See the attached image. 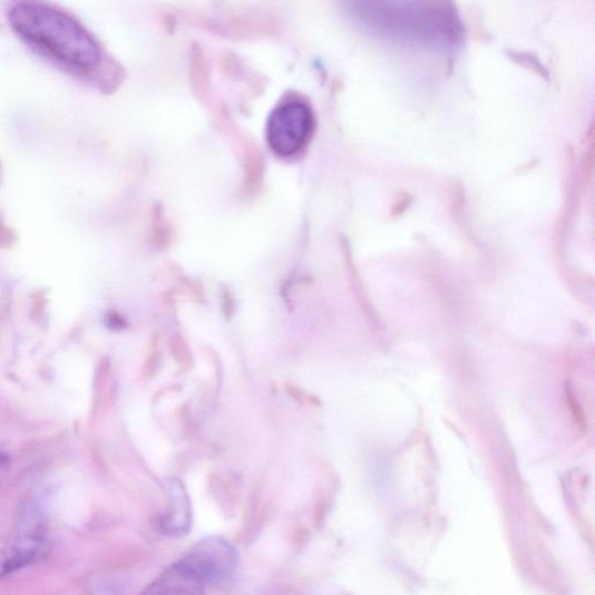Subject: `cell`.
I'll return each instance as SVG.
<instances>
[{"label":"cell","mask_w":595,"mask_h":595,"mask_svg":"<svg viewBox=\"0 0 595 595\" xmlns=\"http://www.w3.org/2000/svg\"><path fill=\"white\" fill-rule=\"evenodd\" d=\"M13 31L49 59L82 75L101 64V49L86 27L69 13L37 2H20L9 12Z\"/></svg>","instance_id":"cell-1"},{"label":"cell","mask_w":595,"mask_h":595,"mask_svg":"<svg viewBox=\"0 0 595 595\" xmlns=\"http://www.w3.org/2000/svg\"><path fill=\"white\" fill-rule=\"evenodd\" d=\"M179 560L191 567L207 586L222 585L235 575L238 555L227 539L212 536L199 540Z\"/></svg>","instance_id":"cell-4"},{"label":"cell","mask_w":595,"mask_h":595,"mask_svg":"<svg viewBox=\"0 0 595 595\" xmlns=\"http://www.w3.org/2000/svg\"><path fill=\"white\" fill-rule=\"evenodd\" d=\"M193 514L186 499H173L169 508L156 519L157 529L169 537H181L192 529Z\"/></svg>","instance_id":"cell-6"},{"label":"cell","mask_w":595,"mask_h":595,"mask_svg":"<svg viewBox=\"0 0 595 595\" xmlns=\"http://www.w3.org/2000/svg\"><path fill=\"white\" fill-rule=\"evenodd\" d=\"M206 583L179 559L139 595H205Z\"/></svg>","instance_id":"cell-5"},{"label":"cell","mask_w":595,"mask_h":595,"mask_svg":"<svg viewBox=\"0 0 595 595\" xmlns=\"http://www.w3.org/2000/svg\"><path fill=\"white\" fill-rule=\"evenodd\" d=\"M3 464H4V459H3V457H2V456H0V467H2V466H3Z\"/></svg>","instance_id":"cell-13"},{"label":"cell","mask_w":595,"mask_h":595,"mask_svg":"<svg viewBox=\"0 0 595 595\" xmlns=\"http://www.w3.org/2000/svg\"><path fill=\"white\" fill-rule=\"evenodd\" d=\"M48 550L46 518L36 506H27L19 513L9 544L0 555V578L43 559Z\"/></svg>","instance_id":"cell-2"},{"label":"cell","mask_w":595,"mask_h":595,"mask_svg":"<svg viewBox=\"0 0 595 595\" xmlns=\"http://www.w3.org/2000/svg\"><path fill=\"white\" fill-rule=\"evenodd\" d=\"M153 344L154 347L152 348L150 354L143 369V374L145 378H147V380H150V378H153L156 374L158 367H159V361H160V354H159L157 341L153 342Z\"/></svg>","instance_id":"cell-8"},{"label":"cell","mask_w":595,"mask_h":595,"mask_svg":"<svg viewBox=\"0 0 595 595\" xmlns=\"http://www.w3.org/2000/svg\"><path fill=\"white\" fill-rule=\"evenodd\" d=\"M286 390L290 393V396L296 401L303 402L305 400V394L301 389H298L294 386H287Z\"/></svg>","instance_id":"cell-12"},{"label":"cell","mask_w":595,"mask_h":595,"mask_svg":"<svg viewBox=\"0 0 595 595\" xmlns=\"http://www.w3.org/2000/svg\"><path fill=\"white\" fill-rule=\"evenodd\" d=\"M107 324L114 331H123L127 328L126 321L117 313L107 315Z\"/></svg>","instance_id":"cell-10"},{"label":"cell","mask_w":595,"mask_h":595,"mask_svg":"<svg viewBox=\"0 0 595 595\" xmlns=\"http://www.w3.org/2000/svg\"><path fill=\"white\" fill-rule=\"evenodd\" d=\"M313 115L302 101H290L270 116L266 139L270 148L281 156H292L301 152L311 138Z\"/></svg>","instance_id":"cell-3"},{"label":"cell","mask_w":595,"mask_h":595,"mask_svg":"<svg viewBox=\"0 0 595 595\" xmlns=\"http://www.w3.org/2000/svg\"><path fill=\"white\" fill-rule=\"evenodd\" d=\"M172 354L176 363L183 369H191L193 365V353L188 348L187 342L179 334H175L170 339Z\"/></svg>","instance_id":"cell-7"},{"label":"cell","mask_w":595,"mask_h":595,"mask_svg":"<svg viewBox=\"0 0 595 595\" xmlns=\"http://www.w3.org/2000/svg\"><path fill=\"white\" fill-rule=\"evenodd\" d=\"M569 403L572 404V408L575 410V417H576V421L579 423V425H584V416H583V412L582 410L578 408V403L576 402L575 398L573 394L569 393Z\"/></svg>","instance_id":"cell-11"},{"label":"cell","mask_w":595,"mask_h":595,"mask_svg":"<svg viewBox=\"0 0 595 595\" xmlns=\"http://www.w3.org/2000/svg\"><path fill=\"white\" fill-rule=\"evenodd\" d=\"M223 310L227 320L233 319L235 314V301L228 289H223Z\"/></svg>","instance_id":"cell-9"}]
</instances>
